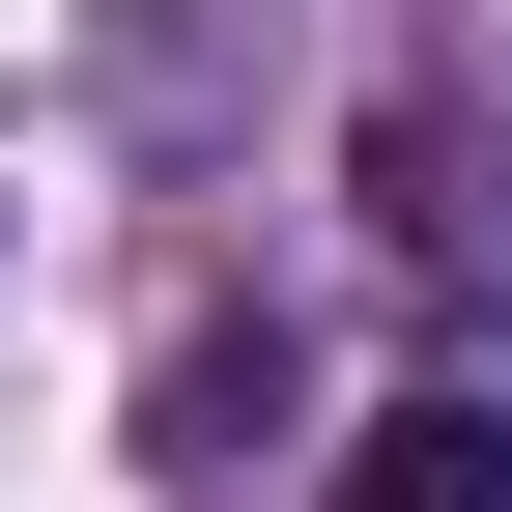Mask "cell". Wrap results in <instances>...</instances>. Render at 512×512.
Segmentation results:
<instances>
[{
    "instance_id": "6da1fadb",
    "label": "cell",
    "mask_w": 512,
    "mask_h": 512,
    "mask_svg": "<svg viewBox=\"0 0 512 512\" xmlns=\"http://www.w3.org/2000/svg\"><path fill=\"white\" fill-rule=\"evenodd\" d=\"M342 512H512V399H399L342 456Z\"/></svg>"
}]
</instances>
